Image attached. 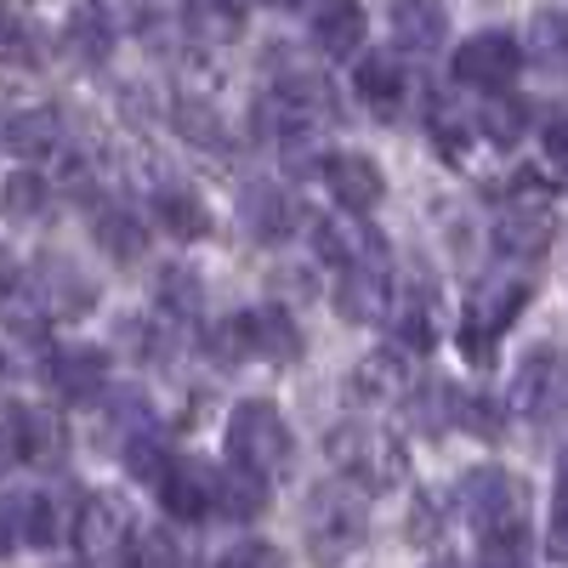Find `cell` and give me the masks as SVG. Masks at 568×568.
I'll use <instances>...</instances> for the list:
<instances>
[{
  "label": "cell",
  "instance_id": "cell-1",
  "mask_svg": "<svg viewBox=\"0 0 568 568\" xmlns=\"http://www.w3.org/2000/svg\"><path fill=\"white\" fill-rule=\"evenodd\" d=\"M227 460L245 471H262V478L284 471V460H291V426H284V415L267 398H245L227 415Z\"/></svg>",
  "mask_w": 568,
  "mask_h": 568
},
{
  "label": "cell",
  "instance_id": "cell-2",
  "mask_svg": "<svg viewBox=\"0 0 568 568\" xmlns=\"http://www.w3.org/2000/svg\"><path fill=\"white\" fill-rule=\"evenodd\" d=\"M324 449H329V460H336V471H347V484H364V489H387L404 471L398 444L369 433V426H336Z\"/></svg>",
  "mask_w": 568,
  "mask_h": 568
},
{
  "label": "cell",
  "instance_id": "cell-3",
  "mask_svg": "<svg viewBox=\"0 0 568 568\" xmlns=\"http://www.w3.org/2000/svg\"><path fill=\"white\" fill-rule=\"evenodd\" d=\"M460 506H466V517L478 524V535H489V529H529L524 524V489H517V478L511 471H500V466H478V471H466L460 478Z\"/></svg>",
  "mask_w": 568,
  "mask_h": 568
},
{
  "label": "cell",
  "instance_id": "cell-4",
  "mask_svg": "<svg viewBox=\"0 0 568 568\" xmlns=\"http://www.w3.org/2000/svg\"><path fill=\"white\" fill-rule=\"evenodd\" d=\"M18 296L29 302V318H80V313H91V296L98 291H91V278L74 262L45 256Z\"/></svg>",
  "mask_w": 568,
  "mask_h": 568
},
{
  "label": "cell",
  "instance_id": "cell-5",
  "mask_svg": "<svg viewBox=\"0 0 568 568\" xmlns=\"http://www.w3.org/2000/svg\"><path fill=\"white\" fill-rule=\"evenodd\" d=\"M136 535V517L120 495H85L80 517H74V551L85 562H114Z\"/></svg>",
  "mask_w": 568,
  "mask_h": 568
},
{
  "label": "cell",
  "instance_id": "cell-6",
  "mask_svg": "<svg viewBox=\"0 0 568 568\" xmlns=\"http://www.w3.org/2000/svg\"><path fill=\"white\" fill-rule=\"evenodd\" d=\"M307 535L318 551H347L364 540V495L342 484H324L307 495Z\"/></svg>",
  "mask_w": 568,
  "mask_h": 568
},
{
  "label": "cell",
  "instance_id": "cell-7",
  "mask_svg": "<svg viewBox=\"0 0 568 568\" xmlns=\"http://www.w3.org/2000/svg\"><path fill=\"white\" fill-rule=\"evenodd\" d=\"M524 69V45L511 34L489 29V34H471L460 52H455V80L460 85H484V91H506Z\"/></svg>",
  "mask_w": 568,
  "mask_h": 568
},
{
  "label": "cell",
  "instance_id": "cell-8",
  "mask_svg": "<svg viewBox=\"0 0 568 568\" xmlns=\"http://www.w3.org/2000/svg\"><path fill=\"white\" fill-rule=\"evenodd\" d=\"M524 302H529V284H517V278L489 284L484 302L471 307V318H466V329H460L466 358H484V364H489V336H495V329H506V324L517 318V307H524Z\"/></svg>",
  "mask_w": 568,
  "mask_h": 568
},
{
  "label": "cell",
  "instance_id": "cell-9",
  "mask_svg": "<svg viewBox=\"0 0 568 568\" xmlns=\"http://www.w3.org/2000/svg\"><path fill=\"white\" fill-rule=\"evenodd\" d=\"M211 495H216V471L200 466V460H165L160 471V500L176 524H200L211 511Z\"/></svg>",
  "mask_w": 568,
  "mask_h": 568
},
{
  "label": "cell",
  "instance_id": "cell-10",
  "mask_svg": "<svg viewBox=\"0 0 568 568\" xmlns=\"http://www.w3.org/2000/svg\"><path fill=\"white\" fill-rule=\"evenodd\" d=\"M336 313L347 324H382L393 313V291H387V273L375 262H347L342 284H336Z\"/></svg>",
  "mask_w": 568,
  "mask_h": 568
},
{
  "label": "cell",
  "instance_id": "cell-11",
  "mask_svg": "<svg viewBox=\"0 0 568 568\" xmlns=\"http://www.w3.org/2000/svg\"><path fill=\"white\" fill-rule=\"evenodd\" d=\"M562 398H568V364H562V353H535L529 364H524V375H517V409H529L535 420H546V415H557L562 409Z\"/></svg>",
  "mask_w": 568,
  "mask_h": 568
},
{
  "label": "cell",
  "instance_id": "cell-12",
  "mask_svg": "<svg viewBox=\"0 0 568 568\" xmlns=\"http://www.w3.org/2000/svg\"><path fill=\"white\" fill-rule=\"evenodd\" d=\"M551 233H557V222H551V211L546 205H506L500 216H495V251L500 256H540L546 245H551Z\"/></svg>",
  "mask_w": 568,
  "mask_h": 568
},
{
  "label": "cell",
  "instance_id": "cell-13",
  "mask_svg": "<svg viewBox=\"0 0 568 568\" xmlns=\"http://www.w3.org/2000/svg\"><path fill=\"white\" fill-rule=\"evenodd\" d=\"M324 182H329V194H336L347 211H369V205H382V194H387V182H382V171H375L369 154H329L324 160Z\"/></svg>",
  "mask_w": 568,
  "mask_h": 568
},
{
  "label": "cell",
  "instance_id": "cell-14",
  "mask_svg": "<svg viewBox=\"0 0 568 568\" xmlns=\"http://www.w3.org/2000/svg\"><path fill=\"white\" fill-rule=\"evenodd\" d=\"M347 387H353L358 404H393V398L409 393V358L398 347H375L369 358H358Z\"/></svg>",
  "mask_w": 568,
  "mask_h": 568
},
{
  "label": "cell",
  "instance_id": "cell-15",
  "mask_svg": "<svg viewBox=\"0 0 568 568\" xmlns=\"http://www.w3.org/2000/svg\"><path fill=\"white\" fill-rule=\"evenodd\" d=\"M364 211H342V216H329V222H318L313 227V245H318V256L324 262H375V251H382V240L358 222Z\"/></svg>",
  "mask_w": 568,
  "mask_h": 568
},
{
  "label": "cell",
  "instance_id": "cell-16",
  "mask_svg": "<svg viewBox=\"0 0 568 568\" xmlns=\"http://www.w3.org/2000/svg\"><path fill=\"white\" fill-rule=\"evenodd\" d=\"M444 34H449L444 0H393V40L404 52H433Z\"/></svg>",
  "mask_w": 568,
  "mask_h": 568
},
{
  "label": "cell",
  "instance_id": "cell-17",
  "mask_svg": "<svg viewBox=\"0 0 568 568\" xmlns=\"http://www.w3.org/2000/svg\"><path fill=\"white\" fill-rule=\"evenodd\" d=\"M313 40L324 45L329 58H347L364 45V7L358 0H324L313 18Z\"/></svg>",
  "mask_w": 568,
  "mask_h": 568
},
{
  "label": "cell",
  "instance_id": "cell-18",
  "mask_svg": "<svg viewBox=\"0 0 568 568\" xmlns=\"http://www.w3.org/2000/svg\"><path fill=\"white\" fill-rule=\"evenodd\" d=\"M52 382L63 398L85 404V398H98V387L109 382V358L98 347H74V353H58L52 358Z\"/></svg>",
  "mask_w": 568,
  "mask_h": 568
},
{
  "label": "cell",
  "instance_id": "cell-19",
  "mask_svg": "<svg viewBox=\"0 0 568 568\" xmlns=\"http://www.w3.org/2000/svg\"><path fill=\"white\" fill-rule=\"evenodd\" d=\"M245 227L256 233V240L278 245L296 233V205L278 194V187H245Z\"/></svg>",
  "mask_w": 568,
  "mask_h": 568
},
{
  "label": "cell",
  "instance_id": "cell-20",
  "mask_svg": "<svg viewBox=\"0 0 568 568\" xmlns=\"http://www.w3.org/2000/svg\"><path fill=\"white\" fill-rule=\"evenodd\" d=\"M211 506L222 517H233V524H251V517L267 506V489H262V471H245V466H233V471H216V495Z\"/></svg>",
  "mask_w": 568,
  "mask_h": 568
},
{
  "label": "cell",
  "instance_id": "cell-21",
  "mask_svg": "<svg viewBox=\"0 0 568 568\" xmlns=\"http://www.w3.org/2000/svg\"><path fill=\"white\" fill-rule=\"evenodd\" d=\"M353 85H358V98H364L369 109H382V114H393V103L404 98V74H398V63H393L387 52H369V58L353 69Z\"/></svg>",
  "mask_w": 568,
  "mask_h": 568
},
{
  "label": "cell",
  "instance_id": "cell-22",
  "mask_svg": "<svg viewBox=\"0 0 568 568\" xmlns=\"http://www.w3.org/2000/svg\"><path fill=\"white\" fill-rule=\"evenodd\" d=\"M58 142H63V120H58V109H29V114H12V142H7V149H18L23 160H45V154H58Z\"/></svg>",
  "mask_w": 568,
  "mask_h": 568
},
{
  "label": "cell",
  "instance_id": "cell-23",
  "mask_svg": "<svg viewBox=\"0 0 568 568\" xmlns=\"http://www.w3.org/2000/svg\"><path fill=\"white\" fill-rule=\"evenodd\" d=\"M251 342H256V353L273 358V364H291V358L302 353L296 324H291V313H284V307H256V313H251Z\"/></svg>",
  "mask_w": 568,
  "mask_h": 568
},
{
  "label": "cell",
  "instance_id": "cell-24",
  "mask_svg": "<svg viewBox=\"0 0 568 568\" xmlns=\"http://www.w3.org/2000/svg\"><path fill=\"white\" fill-rule=\"evenodd\" d=\"M529 63L546 74H568V12H540L529 23Z\"/></svg>",
  "mask_w": 568,
  "mask_h": 568
},
{
  "label": "cell",
  "instance_id": "cell-25",
  "mask_svg": "<svg viewBox=\"0 0 568 568\" xmlns=\"http://www.w3.org/2000/svg\"><path fill=\"white\" fill-rule=\"evenodd\" d=\"M154 216L165 222V233H176V240H200L205 233V205L187 194V187H160Z\"/></svg>",
  "mask_w": 568,
  "mask_h": 568
},
{
  "label": "cell",
  "instance_id": "cell-26",
  "mask_svg": "<svg viewBox=\"0 0 568 568\" xmlns=\"http://www.w3.org/2000/svg\"><path fill=\"white\" fill-rule=\"evenodd\" d=\"M0 211H7V222H34V216L45 211V176L12 171L7 187H0Z\"/></svg>",
  "mask_w": 568,
  "mask_h": 568
},
{
  "label": "cell",
  "instance_id": "cell-27",
  "mask_svg": "<svg viewBox=\"0 0 568 568\" xmlns=\"http://www.w3.org/2000/svg\"><path fill=\"white\" fill-rule=\"evenodd\" d=\"M98 240H103V251H109L114 262H136V256H142V227H136V216H125V211H103V216H98Z\"/></svg>",
  "mask_w": 568,
  "mask_h": 568
},
{
  "label": "cell",
  "instance_id": "cell-28",
  "mask_svg": "<svg viewBox=\"0 0 568 568\" xmlns=\"http://www.w3.org/2000/svg\"><path fill=\"white\" fill-rule=\"evenodd\" d=\"M69 52H80L85 63H98L109 52V23H103L98 7H74V18H69Z\"/></svg>",
  "mask_w": 568,
  "mask_h": 568
},
{
  "label": "cell",
  "instance_id": "cell-29",
  "mask_svg": "<svg viewBox=\"0 0 568 568\" xmlns=\"http://www.w3.org/2000/svg\"><path fill=\"white\" fill-rule=\"evenodd\" d=\"M160 302L176 313V318H194L200 313V278L187 267H165L160 273Z\"/></svg>",
  "mask_w": 568,
  "mask_h": 568
},
{
  "label": "cell",
  "instance_id": "cell-30",
  "mask_svg": "<svg viewBox=\"0 0 568 568\" xmlns=\"http://www.w3.org/2000/svg\"><path fill=\"white\" fill-rule=\"evenodd\" d=\"M18 433H23V460H40L58 449V420L40 409H18Z\"/></svg>",
  "mask_w": 568,
  "mask_h": 568
},
{
  "label": "cell",
  "instance_id": "cell-31",
  "mask_svg": "<svg viewBox=\"0 0 568 568\" xmlns=\"http://www.w3.org/2000/svg\"><path fill=\"white\" fill-rule=\"evenodd\" d=\"M176 131L187 142H200V149H211V142H222V125L205 103H176Z\"/></svg>",
  "mask_w": 568,
  "mask_h": 568
},
{
  "label": "cell",
  "instance_id": "cell-32",
  "mask_svg": "<svg viewBox=\"0 0 568 568\" xmlns=\"http://www.w3.org/2000/svg\"><path fill=\"white\" fill-rule=\"evenodd\" d=\"M524 114H529L524 103H506V98H500V103H484V120H478V125H484L495 142H517V131H524Z\"/></svg>",
  "mask_w": 568,
  "mask_h": 568
},
{
  "label": "cell",
  "instance_id": "cell-33",
  "mask_svg": "<svg viewBox=\"0 0 568 568\" xmlns=\"http://www.w3.org/2000/svg\"><path fill=\"white\" fill-rule=\"evenodd\" d=\"M23 460V433H18V415L0 420V471H12Z\"/></svg>",
  "mask_w": 568,
  "mask_h": 568
},
{
  "label": "cell",
  "instance_id": "cell-34",
  "mask_svg": "<svg viewBox=\"0 0 568 568\" xmlns=\"http://www.w3.org/2000/svg\"><path fill=\"white\" fill-rule=\"evenodd\" d=\"M546 160H551L557 171H568V114L546 125Z\"/></svg>",
  "mask_w": 568,
  "mask_h": 568
},
{
  "label": "cell",
  "instance_id": "cell-35",
  "mask_svg": "<svg viewBox=\"0 0 568 568\" xmlns=\"http://www.w3.org/2000/svg\"><path fill=\"white\" fill-rule=\"evenodd\" d=\"M227 562H278V551L273 546H233Z\"/></svg>",
  "mask_w": 568,
  "mask_h": 568
},
{
  "label": "cell",
  "instance_id": "cell-36",
  "mask_svg": "<svg viewBox=\"0 0 568 568\" xmlns=\"http://www.w3.org/2000/svg\"><path fill=\"white\" fill-rule=\"evenodd\" d=\"M18 291V267H12V256H7V245H0V307H7V296Z\"/></svg>",
  "mask_w": 568,
  "mask_h": 568
},
{
  "label": "cell",
  "instance_id": "cell-37",
  "mask_svg": "<svg viewBox=\"0 0 568 568\" xmlns=\"http://www.w3.org/2000/svg\"><path fill=\"white\" fill-rule=\"evenodd\" d=\"M7 142H12V114L0 109V149H7Z\"/></svg>",
  "mask_w": 568,
  "mask_h": 568
},
{
  "label": "cell",
  "instance_id": "cell-38",
  "mask_svg": "<svg viewBox=\"0 0 568 568\" xmlns=\"http://www.w3.org/2000/svg\"><path fill=\"white\" fill-rule=\"evenodd\" d=\"M0 375H7V358H0Z\"/></svg>",
  "mask_w": 568,
  "mask_h": 568
},
{
  "label": "cell",
  "instance_id": "cell-39",
  "mask_svg": "<svg viewBox=\"0 0 568 568\" xmlns=\"http://www.w3.org/2000/svg\"><path fill=\"white\" fill-rule=\"evenodd\" d=\"M284 7H296V0H284Z\"/></svg>",
  "mask_w": 568,
  "mask_h": 568
}]
</instances>
